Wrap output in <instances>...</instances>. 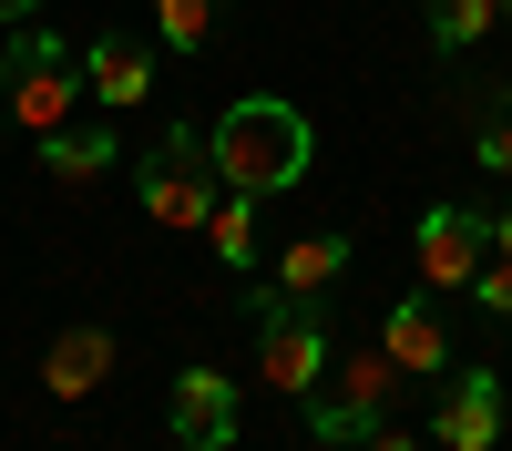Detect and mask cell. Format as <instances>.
<instances>
[{"label": "cell", "instance_id": "cell-21", "mask_svg": "<svg viewBox=\"0 0 512 451\" xmlns=\"http://www.w3.org/2000/svg\"><path fill=\"white\" fill-rule=\"evenodd\" d=\"M31 11H41V0H0V21H31Z\"/></svg>", "mask_w": 512, "mask_h": 451}, {"label": "cell", "instance_id": "cell-3", "mask_svg": "<svg viewBox=\"0 0 512 451\" xmlns=\"http://www.w3.org/2000/svg\"><path fill=\"white\" fill-rule=\"evenodd\" d=\"M246 318H256V380H267V390H318V380H328L338 339H328L318 298H277V287H246Z\"/></svg>", "mask_w": 512, "mask_h": 451}, {"label": "cell", "instance_id": "cell-11", "mask_svg": "<svg viewBox=\"0 0 512 451\" xmlns=\"http://www.w3.org/2000/svg\"><path fill=\"white\" fill-rule=\"evenodd\" d=\"M349 267H359V246H349V236H297L287 257H277V298H328Z\"/></svg>", "mask_w": 512, "mask_h": 451}, {"label": "cell", "instance_id": "cell-1", "mask_svg": "<svg viewBox=\"0 0 512 451\" xmlns=\"http://www.w3.org/2000/svg\"><path fill=\"white\" fill-rule=\"evenodd\" d=\"M205 154H216V185H226V195H287L297 175H308L318 134H308V113H297V103L246 93V103H226L216 123H205Z\"/></svg>", "mask_w": 512, "mask_h": 451}, {"label": "cell", "instance_id": "cell-22", "mask_svg": "<svg viewBox=\"0 0 512 451\" xmlns=\"http://www.w3.org/2000/svg\"><path fill=\"white\" fill-rule=\"evenodd\" d=\"M175 451H205V441H175Z\"/></svg>", "mask_w": 512, "mask_h": 451}, {"label": "cell", "instance_id": "cell-5", "mask_svg": "<svg viewBox=\"0 0 512 451\" xmlns=\"http://www.w3.org/2000/svg\"><path fill=\"white\" fill-rule=\"evenodd\" d=\"M390 390H400V359L390 349H338L328 359V400L308 410V441H328V451L369 441L379 421H390Z\"/></svg>", "mask_w": 512, "mask_h": 451}, {"label": "cell", "instance_id": "cell-9", "mask_svg": "<svg viewBox=\"0 0 512 451\" xmlns=\"http://www.w3.org/2000/svg\"><path fill=\"white\" fill-rule=\"evenodd\" d=\"M236 380H226V369H175V431L185 441H205V451H226L236 441Z\"/></svg>", "mask_w": 512, "mask_h": 451}, {"label": "cell", "instance_id": "cell-8", "mask_svg": "<svg viewBox=\"0 0 512 451\" xmlns=\"http://www.w3.org/2000/svg\"><path fill=\"white\" fill-rule=\"evenodd\" d=\"M379 349L400 359V380H441V369H451V328H441L431 298H400L390 318H379Z\"/></svg>", "mask_w": 512, "mask_h": 451}, {"label": "cell", "instance_id": "cell-6", "mask_svg": "<svg viewBox=\"0 0 512 451\" xmlns=\"http://www.w3.org/2000/svg\"><path fill=\"white\" fill-rule=\"evenodd\" d=\"M410 257H420L431 287H472L482 257H492V216H482V205H431V216L410 226Z\"/></svg>", "mask_w": 512, "mask_h": 451}, {"label": "cell", "instance_id": "cell-16", "mask_svg": "<svg viewBox=\"0 0 512 451\" xmlns=\"http://www.w3.org/2000/svg\"><path fill=\"white\" fill-rule=\"evenodd\" d=\"M216 11H226V0H154L164 52H205V41H216Z\"/></svg>", "mask_w": 512, "mask_h": 451}, {"label": "cell", "instance_id": "cell-13", "mask_svg": "<svg viewBox=\"0 0 512 451\" xmlns=\"http://www.w3.org/2000/svg\"><path fill=\"white\" fill-rule=\"evenodd\" d=\"M41 175L103 185V175H113V123H62V134H41Z\"/></svg>", "mask_w": 512, "mask_h": 451}, {"label": "cell", "instance_id": "cell-7", "mask_svg": "<svg viewBox=\"0 0 512 451\" xmlns=\"http://www.w3.org/2000/svg\"><path fill=\"white\" fill-rule=\"evenodd\" d=\"M502 441V380L492 369H451V390L431 410V451H492Z\"/></svg>", "mask_w": 512, "mask_h": 451}, {"label": "cell", "instance_id": "cell-14", "mask_svg": "<svg viewBox=\"0 0 512 451\" xmlns=\"http://www.w3.org/2000/svg\"><path fill=\"white\" fill-rule=\"evenodd\" d=\"M512 0H431V52H472Z\"/></svg>", "mask_w": 512, "mask_h": 451}, {"label": "cell", "instance_id": "cell-10", "mask_svg": "<svg viewBox=\"0 0 512 451\" xmlns=\"http://www.w3.org/2000/svg\"><path fill=\"white\" fill-rule=\"evenodd\" d=\"M103 380H113V328H93V318L62 328V339L41 349V390H52V400H82V390H103Z\"/></svg>", "mask_w": 512, "mask_h": 451}, {"label": "cell", "instance_id": "cell-19", "mask_svg": "<svg viewBox=\"0 0 512 451\" xmlns=\"http://www.w3.org/2000/svg\"><path fill=\"white\" fill-rule=\"evenodd\" d=\"M359 451H431V441H420V431H400V421H379V431H369Z\"/></svg>", "mask_w": 512, "mask_h": 451}, {"label": "cell", "instance_id": "cell-18", "mask_svg": "<svg viewBox=\"0 0 512 451\" xmlns=\"http://www.w3.org/2000/svg\"><path fill=\"white\" fill-rule=\"evenodd\" d=\"M472 298H482L492 318H512V257H482V277H472Z\"/></svg>", "mask_w": 512, "mask_h": 451}, {"label": "cell", "instance_id": "cell-2", "mask_svg": "<svg viewBox=\"0 0 512 451\" xmlns=\"http://www.w3.org/2000/svg\"><path fill=\"white\" fill-rule=\"evenodd\" d=\"M0 93H11V123L41 144V134L72 123V103L93 93V82H82V52H72L62 31H11V52H0Z\"/></svg>", "mask_w": 512, "mask_h": 451}, {"label": "cell", "instance_id": "cell-4", "mask_svg": "<svg viewBox=\"0 0 512 451\" xmlns=\"http://www.w3.org/2000/svg\"><path fill=\"white\" fill-rule=\"evenodd\" d=\"M134 195H144V216H154V226H185V236H205V216L226 205L205 134H164V144L134 164Z\"/></svg>", "mask_w": 512, "mask_h": 451}, {"label": "cell", "instance_id": "cell-15", "mask_svg": "<svg viewBox=\"0 0 512 451\" xmlns=\"http://www.w3.org/2000/svg\"><path fill=\"white\" fill-rule=\"evenodd\" d=\"M256 205H267V195H226L216 216H205V236H216L226 267H256Z\"/></svg>", "mask_w": 512, "mask_h": 451}, {"label": "cell", "instance_id": "cell-17", "mask_svg": "<svg viewBox=\"0 0 512 451\" xmlns=\"http://www.w3.org/2000/svg\"><path fill=\"white\" fill-rule=\"evenodd\" d=\"M472 154L492 164V175H512V82H502V93H482V123H472Z\"/></svg>", "mask_w": 512, "mask_h": 451}, {"label": "cell", "instance_id": "cell-12", "mask_svg": "<svg viewBox=\"0 0 512 451\" xmlns=\"http://www.w3.org/2000/svg\"><path fill=\"white\" fill-rule=\"evenodd\" d=\"M82 82H93V93H103V113L113 103H144L154 93V52H144V41H93V52H82Z\"/></svg>", "mask_w": 512, "mask_h": 451}, {"label": "cell", "instance_id": "cell-20", "mask_svg": "<svg viewBox=\"0 0 512 451\" xmlns=\"http://www.w3.org/2000/svg\"><path fill=\"white\" fill-rule=\"evenodd\" d=\"M492 257H512V195L492 205Z\"/></svg>", "mask_w": 512, "mask_h": 451}]
</instances>
